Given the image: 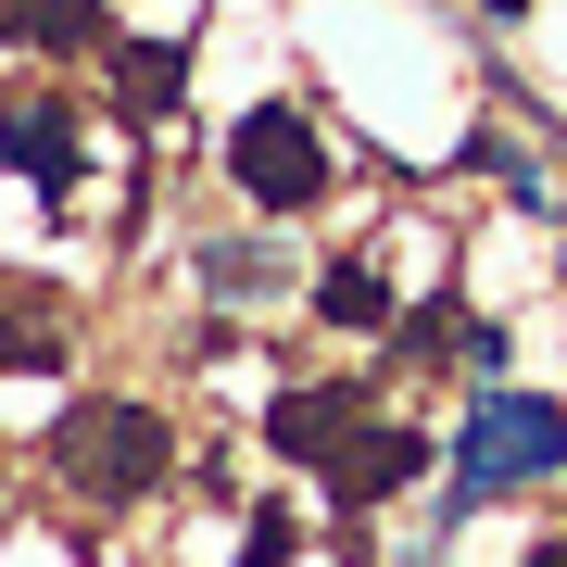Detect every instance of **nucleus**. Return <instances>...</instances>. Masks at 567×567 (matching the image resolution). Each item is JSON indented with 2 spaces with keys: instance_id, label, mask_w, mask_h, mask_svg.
<instances>
[{
  "instance_id": "f03ea898",
  "label": "nucleus",
  "mask_w": 567,
  "mask_h": 567,
  "mask_svg": "<svg viewBox=\"0 0 567 567\" xmlns=\"http://www.w3.org/2000/svg\"><path fill=\"white\" fill-rule=\"evenodd\" d=\"M51 466L89 492V505H140L164 466H177V442H164L152 404H114V391H102V404H76V416L51 429Z\"/></svg>"
},
{
  "instance_id": "6e6552de",
  "label": "nucleus",
  "mask_w": 567,
  "mask_h": 567,
  "mask_svg": "<svg viewBox=\"0 0 567 567\" xmlns=\"http://www.w3.org/2000/svg\"><path fill=\"white\" fill-rule=\"evenodd\" d=\"M177 76H189L177 39H164V51H126V114H177Z\"/></svg>"
},
{
  "instance_id": "9d476101",
  "label": "nucleus",
  "mask_w": 567,
  "mask_h": 567,
  "mask_svg": "<svg viewBox=\"0 0 567 567\" xmlns=\"http://www.w3.org/2000/svg\"><path fill=\"white\" fill-rule=\"evenodd\" d=\"M517 567H567V543H529V555H517Z\"/></svg>"
},
{
  "instance_id": "1a4fd4ad",
  "label": "nucleus",
  "mask_w": 567,
  "mask_h": 567,
  "mask_svg": "<svg viewBox=\"0 0 567 567\" xmlns=\"http://www.w3.org/2000/svg\"><path fill=\"white\" fill-rule=\"evenodd\" d=\"M51 353H63L51 303H0V365H51Z\"/></svg>"
},
{
  "instance_id": "20e7f679",
  "label": "nucleus",
  "mask_w": 567,
  "mask_h": 567,
  "mask_svg": "<svg viewBox=\"0 0 567 567\" xmlns=\"http://www.w3.org/2000/svg\"><path fill=\"white\" fill-rule=\"evenodd\" d=\"M416 466H429V442H416V429H379V442H341V454H328V505H379V492H404Z\"/></svg>"
},
{
  "instance_id": "0eeeda50",
  "label": "nucleus",
  "mask_w": 567,
  "mask_h": 567,
  "mask_svg": "<svg viewBox=\"0 0 567 567\" xmlns=\"http://www.w3.org/2000/svg\"><path fill=\"white\" fill-rule=\"evenodd\" d=\"M316 316L328 328H391V278H379V265H328V278H316Z\"/></svg>"
},
{
  "instance_id": "f257e3e1",
  "label": "nucleus",
  "mask_w": 567,
  "mask_h": 567,
  "mask_svg": "<svg viewBox=\"0 0 567 567\" xmlns=\"http://www.w3.org/2000/svg\"><path fill=\"white\" fill-rule=\"evenodd\" d=\"M555 466H567V404H555V391H480L466 429H454L442 529L480 517V505H505V492H529V480H555Z\"/></svg>"
},
{
  "instance_id": "39448f33",
  "label": "nucleus",
  "mask_w": 567,
  "mask_h": 567,
  "mask_svg": "<svg viewBox=\"0 0 567 567\" xmlns=\"http://www.w3.org/2000/svg\"><path fill=\"white\" fill-rule=\"evenodd\" d=\"M0 152H13V177L63 189V177H76V114H63V102H0Z\"/></svg>"
},
{
  "instance_id": "423d86ee",
  "label": "nucleus",
  "mask_w": 567,
  "mask_h": 567,
  "mask_svg": "<svg viewBox=\"0 0 567 567\" xmlns=\"http://www.w3.org/2000/svg\"><path fill=\"white\" fill-rule=\"evenodd\" d=\"M353 416H365V391H278V404H265V442L278 454H341Z\"/></svg>"
},
{
  "instance_id": "7ed1b4c3",
  "label": "nucleus",
  "mask_w": 567,
  "mask_h": 567,
  "mask_svg": "<svg viewBox=\"0 0 567 567\" xmlns=\"http://www.w3.org/2000/svg\"><path fill=\"white\" fill-rule=\"evenodd\" d=\"M227 177H240V203L265 215H316L328 203V140L303 102H252L240 126H227Z\"/></svg>"
}]
</instances>
